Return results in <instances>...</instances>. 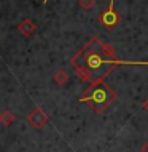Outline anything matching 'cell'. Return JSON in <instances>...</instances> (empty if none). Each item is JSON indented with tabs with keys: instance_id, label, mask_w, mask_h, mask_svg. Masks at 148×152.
I'll list each match as a JSON object with an SVG mask.
<instances>
[{
	"instance_id": "obj_13",
	"label": "cell",
	"mask_w": 148,
	"mask_h": 152,
	"mask_svg": "<svg viewBox=\"0 0 148 152\" xmlns=\"http://www.w3.org/2000/svg\"><path fill=\"white\" fill-rule=\"evenodd\" d=\"M43 3H45V5H46V3H48V0H43Z\"/></svg>"
},
{
	"instance_id": "obj_6",
	"label": "cell",
	"mask_w": 148,
	"mask_h": 152,
	"mask_svg": "<svg viewBox=\"0 0 148 152\" xmlns=\"http://www.w3.org/2000/svg\"><path fill=\"white\" fill-rule=\"evenodd\" d=\"M77 75L80 77V80L83 82H92V74L86 66H77Z\"/></svg>"
},
{
	"instance_id": "obj_4",
	"label": "cell",
	"mask_w": 148,
	"mask_h": 152,
	"mask_svg": "<svg viewBox=\"0 0 148 152\" xmlns=\"http://www.w3.org/2000/svg\"><path fill=\"white\" fill-rule=\"evenodd\" d=\"M27 120H29V123H30L34 128L40 130L42 126H45V125L48 123L49 117L46 115V114H45V110H43L42 107H35V109L27 115Z\"/></svg>"
},
{
	"instance_id": "obj_8",
	"label": "cell",
	"mask_w": 148,
	"mask_h": 152,
	"mask_svg": "<svg viewBox=\"0 0 148 152\" xmlns=\"http://www.w3.org/2000/svg\"><path fill=\"white\" fill-rule=\"evenodd\" d=\"M0 120H2V123H3L5 126H10L11 123L14 122V115L10 112V110H5V112L0 115Z\"/></svg>"
},
{
	"instance_id": "obj_11",
	"label": "cell",
	"mask_w": 148,
	"mask_h": 152,
	"mask_svg": "<svg viewBox=\"0 0 148 152\" xmlns=\"http://www.w3.org/2000/svg\"><path fill=\"white\" fill-rule=\"evenodd\" d=\"M140 152H148V141H145V142L140 146Z\"/></svg>"
},
{
	"instance_id": "obj_2",
	"label": "cell",
	"mask_w": 148,
	"mask_h": 152,
	"mask_svg": "<svg viewBox=\"0 0 148 152\" xmlns=\"http://www.w3.org/2000/svg\"><path fill=\"white\" fill-rule=\"evenodd\" d=\"M116 99V93L104 82H91L88 88L84 90V94L80 98L81 102H88L97 114H102L107 110Z\"/></svg>"
},
{
	"instance_id": "obj_1",
	"label": "cell",
	"mask_w": 148,
	"mask_h": 152,
	"mask_svg": "<svg viewBox=\"0 0 148 152\" xmlns=\"http://www.w3.org/2000/svg\"><path fill=\"white\" fill-rule=\"evenodd\" d=\"M96 45V37H92L86 47L78 55H75L72 59H81L83 58L84 64L92 74V82H104V79L113 71L116 66H148V61H121V59H102V56L94 50Z\"/></svg>"
},
{
	"instance_id": "obj_7",
	"label": "cell",
	"mask_w": 148,
	"mask_h": 152,
	"mask_svg": "<svg viewBox=\"0 0 148 152\" xmlns=\"http://www.w3.org/2000/svg\"><path fill=\"white\" fill-rule=\"evenodd\" d=\"M99 48L102 50V55L107 56V58H113L115 59V56H116V51H115V48L112 47V45H108V43H102L99 45Z\"/></svg>"
},
{
	"instance_id": "obj_9",
	"label": "cell",
	"mask_w": 148,
	"mask_h": 152,
	"mask_svg": "<svg viewBox=\"0 0 148 152\" xmlns=\"http://www.w3.org/2000/svg\"><path fill=\"white\" fill-rule=\"evenodd\" d=\"M54 80H56L59 85L65 83V82L69 80V75H67V72H65V71H57V72H56V75H54Z\"/></svg>"
},
{
	"instance_id": "obj_3",
	"label": "cell",
	"mask_w": 148,
	"mask_h": 152,
	"mask_svg": "<svg viewBox=\"0 0 148 152\" xmlns=\"http://www.w3.org/2000/svg\"><path fill=\"white\" fill-rule=\"evenodd\" d=\"M120 21H121V15L116 13V10H115V0H110L108 8L99 15V23H100L107 31H112L120 24Z\"/></svg>"
},
{
	"instance_id": "obj_5",
	"label": "cell",
	"mask_w": 148,
	"mask_h": 152,
	"mask_svg": "<svg viewBox=\"0 0 148 152\" xmlns=\"http://www.w3.org/2000/svg\"><path fill=\"white\" fill-rule=\"evenodd\" d=\"M35 29H37L35 23L32 21V19H29V18L22 19V21L18 24V31L21 32V34H22L24 37H30V35H34Z\"/></svg>"
},
{
	"instance_id": "obj_12",
	"label": "cell",
	"mask_w": 148,
	"mask_h": 152,
	"mask_svg": "<svg viewBox=\"0 0 148 152\" xmlns=\"http://www.w3.org/2000/svg\"><path fill=\"white\" fill-rule=\"evenodd\" d=\"M143 109H147V110H148V99L143 102Z\"/></svg>"
},
{
	"instance_id": "obj_10",
	"label": "cell",
	"mask_w": 148,
	"mask_h": 152,
	"mask_svg": "<svg viewBox=\"0 0 148 152\" xmlns=\"http://www.w3.org/2000/svg\"><path fill=\"white\" fill-rule=\"evenodd\" d=\"M94 5H96V0H80V7L86 11H89Z\"/></svg>"
}]
</instances>
